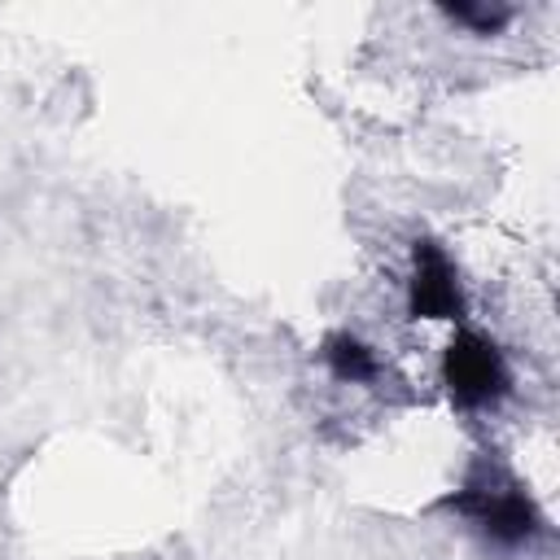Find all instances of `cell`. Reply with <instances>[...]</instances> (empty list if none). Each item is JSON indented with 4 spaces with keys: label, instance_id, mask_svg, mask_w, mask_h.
I'll return each mask as SVG.
<instances>
[{
    "label": "cell",
    "instance_id": "cell-3",
    "mask_svg": "<svg viewBox=\"0 0 560 560\" xmlns=\"http://www.w3.org/2000/svg\"><path fill=\"white\" fill-rule=\"evenodd\" d=\"M407 315L411 319H459L464 315L459 271H455L451 254L438 241H416V249H411Z\"/></svg>",
    "mask_w": 560,
    "mask_h": 560
},
{
    "label": "cell",
    "instance_id": "cell-2",
    "mask_svg": "<svg viewBox=\"0 0 560 560\" xmlns=\"http://www.w3.org/2000/svg\"><path fill=\"white\" fill-rule=\"evenodd\" d=\"M442 385L464 411H486V407L503 402L512 389L508 354L490 337L464 328L451 337V346L442 354Z\"/></svg>",
    "mask_w": 560,
    "mask_h": 560
},
{
    "label": "cell",
    "instance_id": "cell-1",
    "mask_svg": "<svg viewBox=\"0 0 560 560\" xmlns=\"http://www.w3.org/2000/svg\"><path fill=\"white\" fill-rule=\"evenodd\" d=\"M446 508H455L490 547H503V551L529 547L542 529L534 499L499 468H472L468 481L446 499Z\"/></svg>",
    "mask_w": 560,
    "mask_h": 560
},
{
    "label": "cell",
    "instance_id": "cell-5",
    "mask_svg": "<svg viewBox=\"0 0 560 560\" xmlns=\"http://www.w3.org/2000/svg\"><path fill=\"white\" fill-rule=\"evenodd\" d=\"M442 18L464 26V31H472V35H499L516 18V9L490 4V0H472V4H442Z\"/></svg>",
    "mask_w": 560,
    "mask_h": 560
},
{
    "label": "cell",
    "instance_id": "cell-4",
    "mask_svg": "<svg viewBox=\"0 0 560 560\" xmlns=\"http://www.w3.org/2000/svg\"><path fill=\"white\" fill-rule=\"evenodd\" d=\"M319 354H324V368H328L337 381H346V385H368V381H376V372H381L376 350H372L368 341H359L354 332H328Z\"/></svg>",
    "mask_w": 560,
    "mask_h": 560
}]
</instances>
